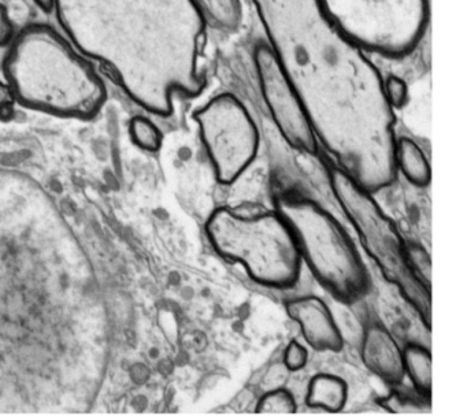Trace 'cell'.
<instances>
[{"label":"cell","instance_id":"cell-1","mask_svg":"<svg viewBox=\"0 0 467 416\" xmlns=\"http://www.w3.org/2000/svg\"><path fill=\"white\" fill-rule=\"evenodd\" d=\"M113 328L86 246L47 189L0 169V413H87Z\"/></svg>","mask_w":467,"mask_h":416},{"label":"cell","instance_id":"cell-2","mask_svg":"<svg viewBox=\"0 0 467 416\" xmlns=\"http://www.w3.org/2000/svg\"><path fill=\"white\" fill-rule=\"evenodd\" d=\"M253 3L317 141L370 193L392 185L396 117L379 68L327 18L318 0Z\"/></svg>","mask_w":467,"mask_h":416},{"label":"cell","instance_id":"cell-3","mask_svg":"<svg viewBox=\"0 0 467 416\" xmlns=\"http://www.w3.org/2000/svg\"><path fill=\"white\" fill-rule=\"evenodd\" d=\"M54 11L70 43L150 114L169 117L174 96L203 92L207 19L196 0H56Z\"/></svg>","mask_w":467,"mask_h":416},{"label":"cell","instance_id":"cell-4","mask_svg":"<svg viewBox=\"0 0 467 416\" xmlns=\"http://www.w3.org/2000/svg\"><path fill=\"white\" fill-rule=\"evenodd\" d=\"M4 74L17 103L54 117L89 120L108 100L91 63L48 25H29L15 36Z\"/></svg>","mask_w":467,"mask_h":416},{"label":"cell","instance_id":"cell-5","mask_svg":"<svg viewBox=\"0 0 467 416\" xmlns=\"http://www.w3.org/2000/svg\"><path fill=\"white\" fill-rule=\"evenodd\" d=\"M275 211L288 224L307 265L327 292L343 303L362 300L371 278L343 224L318 203L294 193L281 194Z\"/></svg>","mask_w":467,"mask_h":416},{"label":"cell","instance_id":"cell-6","mask_svg":"<svg viewBox=\"0 0 467 416\" xmlns=\"http://www.w3.org/2000/svg\"><path fill=\"white\" fill-rule=\"evenodd\" d=\"M206 234L220 256L242 265L262 286L286 289L299 279V248L275 210L242 213L231 207L217 208L207 219Z\"/></svg>","mask_w":467,"mask_h":416},{"label":"cell","instance_id":"cell-7","mask_svg":"<svg viewBox=\"0 0 467 416\" xmlns=\"http://www.w3.org/2000/svg\"><path fill=\"white\" fill-rule=\"evenodd\" d=\"M327 175L333 194L349 224L357 230L363 248L376 262L384 278L398 287L429 330L431 325V286L412 268L407 243L395 222L382 211L373 193L355 182L340 167L330 163Z\"/></svg>","mask_w":467,"mask_h":416},{"label":"cell","instance_id":"cell-8","mask_svg":"<svg viewBox=\"0 0 467 416\" xmlns=\"http://www.w3.org/2000/svg\"><path fill=\"white\" fill-rule=\"evenodd\" d=\"M327 18L363 51L407 57L429 24V0H318Z\"/></svg>","mask_w":467,"mask_h":416},{"label":"cell","instance_id":"cell-9","mask_svg":"<svg viewBox=\"0 0 467 416\" xmlns=\"http://www.w3.org/2000/svg\"><path fill=\"white\" fill-rule=\"evenodd\" d=\"M193 120L218 182L231 185L258 153L259 131L253 117L239 99L223 93L195 111Z\"/></svg>","mask_w":467,"mask_h":416},{"label":"cell","instance_id":"cell-10","mask_svg":"<svg viewBox=\"0 0 467 416\" xmlns=\"http://www.w3.org/2000/svg\"><path fill=\"white\" fill-rule=\"evenodd\" d=\"M254 62L262 96L278 130L295 150L316 155L318 152L316 134L272 48L266 44L256 47Z\"/></svg>","mask_w":467,"mask_h":416},{"label":"cell","instance_id":"cell-11","mask_svg":"<svg viewBox=\"0 0 467 416\" xmlns=\"http://www.w3.org/2000/svg\"><path fill=\"white\" fill-rule=\"evenodd\" d=\"M285 309L288 317L299 325L302 336L313 349L340 352L343 336L322 298L313 295L300 296L286 301Z\"/></svg>","mask_w":467,"mask_h":416},{"label":"cell","instance_id":"cell-12","mask_svg":"<svg viewBox=\"0 0 467 416\" xmlns=\"http://www.w3.org/2000/svg\"><path fill=\"white\" fill-rule=\"evenodd\" d=\"M362 360L374 375L389 385H400L406 377L403 350L392 334L379 323H371L366 328L362 341Z\"/></svg>","mask_w":467,"mask_h":416},{"label":"cell","instance_id":"cell-13","mask_svg":"<svg viewBox=\"0 0 467 416\" xmlns=\"http://www.w3.org/2000/svg\"><path fill=\"white\" fill-rule=\"evenodd\" d=\"M348 399V388L340 377L318 374L308 383L306 402L308 407L319 408L325 412H340Z\"/></svg>","mask_w":467,"mask_h":416},{"label":"cell","instance_id":"cell-14","mask_svg":"<svg viewBox=\"0 0 467 416\" xmlns=\"http://www.w3.org/2000/svg\"><path fill=\"white\" fill-rule=\"evenodd\" d=\"M396 166L412 185L425 188L431 182V164L423 151L411 139L396 140Z\"/></svg>","mask_w":467,"mask_h":416},{"label":"cell","instance_id":"cell-15","mask_svg":"<svg viewBox=\"0 0 467 416\" xmlns=\"http://www.w3.org/2000/svg\"><path fill=\"white\" fill-rule=\"evenodd\" d=\"M404 372L409 375L415 390L423 396L431 393V355L428 348L409 344L403 349Z\"/></svg>","mask_w":467,"mask_h":416},{"label":"cell","instance_id":"cell-16","mask_svg":"<svg viewBox=\"0 0 467 416\" xmlns=\"http://www.w3.org/2000/svg\"><path fill=\"white\" fill-rule=\"evenodd\" d=\"M196 3L206 19H212L221 29H237L242 22L240 0H196Z\"/></svg>","mask_w":467,"mask_h":416},{"label":"cell","instance_id":"cell-17","mask_svg":"<svg viewBox=\"0 0 467 416\" xmlns=\"http://www.w3.org/2000/svg\"><path fill=\"white\" fill-rule=\"evenodd\" d=\"M379 404L393 413H423L431 412V396L414 391L395 390L389 396L379 400Z\"/></svg>","mask_w":467,"mask_h":416},{"label":"cell","instance_id":"cell-18","mask_svg":"<svg viewBox=\"0 0 467 416\" xmlns=\"http://www.w3.org/2000/svg\"><path fill=\"white\" fill-rule=\"evenodd\" d=\"M130 136L136 147L147 152H157L162 147L160 128L144 115H136L130 120Z\"/></svg>","mask_w":467,"mask_h":416},{"label":"cell","instance_id":"cell-19","mask_svg":"<svg viewBox=\"0 0 467 416\" xmlns=\"http://www.w3.org/2000/svg\"><path fill=\"white\" fill-rule=\"evenodd\" d=\"M255 411L259 413H294L296 412V401L286 389L273 388L259 399Z\"/></svg>","mask_w":467,"mask_h":416},{"label":"cell","instance_id":"cell-20","mask_svg":"<svg viewBox=\"0 0 467 416\" xmlns=\"http://www.w3.org/2000/svg\"><path fill=\"white\" fill-rule=\"evenodd\" d=\"M407 254H409L410 263L415 273L420 278L431 286V257L426 254L422 246L415 245V244H407Z\"/></svg>","mask_w":467,"mask_h":416},{"label":"cell","instance_id":"cell-21","mask_svg":"<svg viewBox=\"0 0 467 416\" xmlns=\"http://www.w3.org/2000/svg\"><path fill=\"white\" fill-rule=\"evenodd\" d=\"M385 95L393 109H401L409 100V88L406 81L396 76H389L384 79Z\"/></svg>","mask_w":467,"mask_h":416},{"label":"cell","instance_id":"cell-22","mask_svg":"<svg viewBox=\"0 0 467 416\" xmlns=\"http://www.w3.org/2000/svg\"><path fill=\"white\" fill-rule=\"evenodd\" d=\"M308 360V352L300 342L291 341L286 347L285 355H284V364L288 371H299L305 369Z\"/></svg>","mask_w":467,"mask_h":416},{"label":"cell","instance_id":"cell-23","mask_svg":"<svg viewBox=\"0 0 467 416\" xmlns=\"http://www.w3.org/2000/svg\"><path fill=\"white\" fill-rule=\"evenodd\" d=\"M15 36V25L10 19L9 11L0 3V47L10 46Z\"/></svg>","mask_w":467,"mask_h":416},{"label":"cell","instance_id":"cell-24","mask_svg":"<svg viewBox=\"0 0 467 416\" xmlns=\"http://www.w3.org/2000/svg\"><path fill=\"white\" fill-rule=\"evenodd\" d=\"M16 98L13 95L12 88L7 82L0 79V118L7 120L12 117L13 107H15Z\"/></svg>","mask_w":467,"mask_h":416},{"label":"cell","instance_id":"cell-25","mask_svg":"<svg viewBox=\"0 0 467 416\" xmlns=\"http://www.w3.org/2000/svg\"><path fill=\"white\" fill-rule=\"evenodd\" d=\"M37 7L42 8L46 14L53 13L56 8V0H34Z\"/></svg>","mask_w":467,"mask_h":416}]
</instances>
